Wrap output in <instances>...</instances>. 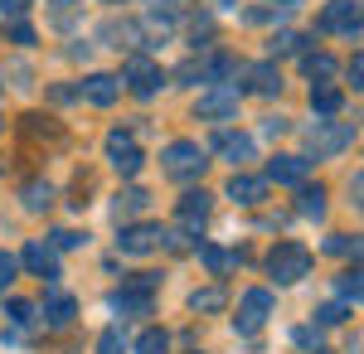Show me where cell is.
I'll return each instance as SVG.
<instances>
[{
	"mask_svg": "<svg viewBox=\"0 0 364 354\" xmlns=\"http://www.w3.org/2000/svg\"><path fill=\"white\" fill-rule=\"evenodd\" d=\"M267 277H272L277 286H291V281L311 277V252L301 243H277L267 252Z\"/></svg>",
	"mask_w": 364,
	"mask_h": 354,
	"instance_id": "cell-1",
	"label": "cell"
},
{
	"mask_svg": "<svg viewBox=\"0 0 364 354\" xmlns=\"http://www.w3.org/2000/svg\"><path fill=\"white\" fill-rule=\"evenodd\" d=\"M204 151H199L195 141H170L166 151H161V170H166L170 180H199L204 175Z\"/></svg>",
	"mask_w": 364,
	"mask_h": 354,
	"instance_id": "cell-2",
	"label": "cell"
},
{
	"mask_svg": "<svg viewBox=\"0 0 364 354\" xmlns=\"http://www.w3.org/2000/svg\"><path fill=\"white\" fill-rule=\"evenodd\" d=\"M316 25H321V34H355L364 25V5H355V0H331Z\"/></svg>",
	"mask_w": 364,
	"mask_h": 354,
	"instance_id": "cell-3",
	"label": "cell"
},
{
	"mask_svg": "<svg viewBox=\"0 0 364 354\" xmlns=\"http://www.w3.org/2000/svg\"><path fill=\"white\" fill-rule=\"evenodd\" d=\"M272 316V291H262V286H252V291H243V301H238V316H233V326L243 330V335H252V330H262V321Z\"/></svg>",
	"mask_w": 364,
	"mask_h": 354,
	"instance_id": "cell-4",
	"label": "cell"
},
{
	"mask_svg": "<svg viewBox=\"0 0 364 354\" xmlns=\"http://www.w3.org/2000/svg\"><path fill=\"white\" fill-rule=\"evenodd\" d=\"M161 238H166V228H161V223H127V228H122V238H117V247H122L127 257H146V252H156V247H161Z\"/></svg>",
	"mask_w": 364,
	"mask_h": 354,
	"instance_id": "cell-5",
	"label": "cell"
},
{
	"mask_svg": "<svg viewBox=\"0 0 364 354\" xmlns=\"http://www.w3.org/2000/svg\"><path fill=\"white\" fill-rule=\"evenodd\" d=\"M306 141H311L316 156H340V151L355 141V132H350L345 122H316V127L306 132Z\"/></svg>",
	"mask_w": 364,
	"mask_h": 354,
	"instance_id": "cell-6",
	"label": "cell"
},
{
	"mask_svg": "<svg viewBox=\"0 0 364 354\" xmlns=\"http://www.w3.org/2000/svg\"><path fill=\"white\" fill-rule=\"evenodd\" d=\"M107 161H112L117 175H136L141 165H146V156H141V146L127 136V132H112V136H107Z\"/></svg>",
	"mask_w": 364,
	"mask_h": 354,
	"instance_id": "cell-7",
	"label": "cell"
},
{
	"mask_svg": "<svg viewBox=\"0 0 364 354\" xmlns=\"http://www.w3.org/2000/svg\"><path fill=\"white\" fill-rule=\"evenodd\" d=\"M122 82H132V92H136V97H156V92H161V82H166V73H161L151 58H141V54H136L132 63H127Z\"/></svg>",
	"mask_w": 364,
	"mask_h": 354,
	"instance_id": "cell-8",
	"label": "cell"
},
{
	"mask_svg": "<svg viewBox=\"0 0 364 354\" xmlns=\"http://www.w3.org/2000/svg\"><path fill=\"white\" fill-rule=\"evenodd\" d=\"M238 112V87L233 82H219L214 92H204L195 102V117H204V122H219V117H233Z\"/></svg>",
	"mask_w": 364,
	"mask_h": 354,
	"instance_id": "cell-9",
	"label": "cell"
},
{
	"mask_svg": "<svg viewBox=\"0 0 364 354\" xmlns=\"http://www.w3.org/2000/svg\"><path fill=\"white\" fill-rule=\"evenodd\" d=\"M20 267H29L34 277H44V281H58V252L49 243H25L20 252Z\"/></svg>",
	"mask_w": 364,
	"mask_h": 354,
	"instance_id": "cell-10",
	"label": "cell"
},
{
	"mask_svg": "<svg viewBox=\"0 0 364 354\" xmlns=\"http://www.w3.org/2000/svg\"><path fill=\"white\" fill-rule=\"evenodd\" d=\"M112 311H122V316H151V286L127 281L122 291H112Z\"/></svg>",
	"mask_w": 364,
	"mask_h": 354,
	"instance_id": "cell-11",
	"label": "cell"
},
{
	"mask_svg": "<svg viewBox=\"0 0 364 354\" xmlns=\"http://www.w3.org/2000/svg\"><path fill=\"white\" fill-rule=\"evenodd\" d=\"M83 97L92 102V107H112L117 97H122V78H112V73H87Z\"/></svg>",
	"mask_w": 364,
	"mask_h": 354,
	"instance_id": "cell-12",
	"label": "cell"
},
{
	"mask_svg": "<svg viewBox=\"0 0 364 354\" xmlns=\"http://www.w3.org/2000/svg\"><path fill=\"white\" fill-rule=\"evenodd\" d=\"M243 87L248 92H257V97H277L282 92V73H277V63H252V68H243Z\"/></svg>",
	"mask_w": 364,
	"mask_h": 354,
	"instance_id": "cell-13",
	"label": "cell"
},
{
	"mask_svg": "<svg viewBox=\"0 0 364 354\" xmlns=\"http://www.w3.org/2000/svg\"><path fill=\"white\" fill-rule=\"evenodd\" d=\"M306 170H311L306 156H277V161L267 165V180H277V185H306Z\"/></svg>",
	"mask_w": 364,
	"mask_h": 354,
	"instance_id": "cell-14",
	"label": "cell"
},
{
	"mask_svg": "<svg viewBox=\"0 0 364 354\" xmlns=\"http://www.w3.org/2000/svg\"><path fill=\"white\" fill-rule=\"evenodd\" d=\"M73 316H78V301L68 296V291H54V296L44 301V326L49 330H68Z\"/></svg>",
	"mask_w": 364,
	"mask_h": 354,
	"instance_id": "cell-15",
	"label": "cell"
},
{
	"mask_svg": "<svg viewBox=\"0 0 364 354\" xmlns=\"http://www.w3.org/2000/svg\"><path fill=\"white\" fill-rule=\"evenodd\" d=\"M214 151L224 156V161H233V165H248L252 161V136H238V132H219V141H214Z\"/></svg>",
	"mask_w": 364,
	"mask_h": 354,
	"instance_id": "cell-16",
	"label": "cell"
},
{
	"mask_svg": "<svg viewBox=\"0 0 364 354\" xmlns=\"http://www.w3.org/2000/svg\"><path fill=\"white\" fill-rule=\"evenodd\" d=\"M175 214H180V223H185V228H204V218H209V194H204V190H190L185 199H180V209H175Z\"/></svg>",
	"mask_w": 364,
	"mask_h": 354,
	"instance_id": "cell-17",
	"label": "cell"
},
{
	"mask_svg": "<svg viewBox=\"0 0 364 354\" xmlns=\"http://www.w3.org/2000/svg\"><path fill=\"white\" fill-rule=\"evenodd\" d=\"M228 199H238V204H262V199H267V180L233 175V180H228Z\"/></svg>",
	"mask_w": 364,
	"mask_h": 354,
	"instance_id": "cell-18",
	"label": "cell"
},
{
	"mask_svg": "<svg viewBox=\"0 0 364 354\" xmlns=\"http://www.w3.org/2000/svg\"><path fill=\"white\" fill-rule=\"evenodd\" d=\"M199 262L209 267L214 277H224L238 267V252H228V247H214V243H199Z\"/></svg>",
	"mask_w": 364,
	"mask_h": 354,
	"instance_id": "cell-19",
	"label": "cell"
},
{
	"mask_svg": "<svg viewBox=\"0 0 364 354\" xmlns=\"http://www.w3.org/2000/svg\"><path fill=\"white\" fill-rule=\"evenodd\" d=\"M326 252L331 257H355V262H364V238L360 233H331L326 238Z\"/></svg>",
	"mask_w": 364,
	"mask_h": 354,
	"instance_id": "cell-20",
	"label": "cell"
},
{
	"mask_svg": "<svg viewBox=\"0 0 364 354\" xmlns=\"http://www.w3.org/2000/svg\"><path fill=\"white\" fill-rule=\"evenodd\" d=\"M340 102H345V97H340V87H331V82H316V87H311V112H321V117H336Z\"/></svg>",
	"mask_w": 364,
	"mask_h": 354,
	"instance_id": "cell-21",
	"label": "cell"
},
{
	"mask_svg": "<svg viewBox=\"0 0 364 354\" xmlns=\"http://www.w3.org/2000/svg\"><path fill=\"white\" fill-rule=\"evenodd\" d=\"M296 214L301 218H321L326 214V190H321V185H301V194H296Z\"/></svg>",
	"mask_w": 364,
	"mask_h": 354,
	"instance_id": "cell-22",
	"label": "cell"
},
{
	"mask_svg": "<svg viewBox=\"0 0 364 354\" xmlns=\"http://www.w3.org/2000/svg\"><path fill=\"white\" fill-rule=\"evenodd\" d=\"M146 204H151V194L141 190V185H132V190L117 194V218H122V214H127V218H132V214H146Z\"/></svg>",
	"mask_w": 364,
	"mask_h": 354,
	"instance_id": "cell-23",
	"label": "cell"
},
{
	"mask_svg": "<svg viewBox=\"0 0 364 354\" xmlns=\"http://www.w3.org/2000/svg\"><path fill=\"white\" fill-rule=\"evenodd\" d=\"M306 73H311L316 82H331V78L340 73V63H336L331 54H306Z\"/></svg>",
	"mask_w": 364,
	"mask_h": 354,
	"instance_id": "cell-24",
	"label": "cell"
},
{
	"mask_svg": "<svg viewBox=\"0 0 364 354\" xmlns=\"http://www.w3.org/2000/svg\"><path fill=\"white\" fill-rule=\"evenodd\" d=\"M190 306H195V311H224V306H228V291H224V286H204V291H195V296H190Z\"/></svg>",
	"mask_w": 364,
	"mask_h": 354,
	"instance_id": "cell-25",
	"label": "cell"
},
{
	"mask_svg": "<svg viewBox=\"0 0 364 354\" xmlns=\"http://www.w3.org/2000/svg\"><path fill=\"white\" fill-rule=\"evenodd\" d=\"M54 204V190L49 185H25V209L29 214H39V209H49Z\"/></svg>",
	"mask_w": 364,
	"mask_h": 354,
	"instance_id": "cell-26",
	"label": "cell"
},
{
	"mask_svg": "<svg viewBox=\"0 0 364 354\" xmlns=\"http://www.w3.org/2000/svg\"><path fill=\"white\" fill-rule=\"evenodd\" d=\"M136 354H170V340H166V330H146L136 340Z\"/></svg>",
	"mask_w": 364,
	"mask_h": 354,
	"instance_id": "cell-27",
	"label": "cell"
},
{
	"mask_svg": "<svg viewBox=\"0 0 364 354\" xmlns=\"http://www.w3.org/2000/svg\"><path fill=\"white\" fill-rule=\"evenodd\" d=\"M87 238L83 233H73V228H54V233H49V247H54V252H73V247H83Z\"/></svg>",
	"mask_w": 364,
	"mask_h": 354,
	"instance_id": "cell-28",
	"label": "cell"
},
{
	"mask_svg": "<svg viewBox=\"0 0 364 354\" xmlns=\"http://www.w3.org/2000/svg\"><path fill=\"white\" fill-rule=\"evenodd\" d=\"M340 291L350 301H364V267H350V272L340 277Z\"/></svg>",
	"mask_w": 364,
	"mask_h": 354,
	"instance_id": "cell-29",
	"label": "cell"
},
{
	"mask_svg": "<svg viewBox=\"0 0 364 354\" xmlns=\"http://www.w3.org/2000/svg\"><path fill=\"white\" fill-rule=\"evenodd\" d=\"M122 350H127V340H122L117 326H107L102 335H97V354H122Z\"/></svg>",
	"mask_w": 364,
	"mask_h": 354,
	"instance_id": "cell-30",
	"label": "cell"
},
{
	"mask_svg": "<svg viewBox=\"0 0 364 354\" xmlns=\"http://www.w3.org/2000/svg\"><path fill=\"white\" fill-rule=\"evenodd\" d=\"M15 272H20V257H10V252H0V296H5V286L15 281Z\"/></svg>",
	"mask_w": 364,
	"mask_h": 354,
	"instance_id": "cell-31",
	"label": "cell"
},
{
	"mask_svg": "<svg viewBox=\"0 0 364 354\" xmlns=\"http://www.w3.org/2000/svg\"><path fill=\"white\" fill-rule=\"evenodd\" d=\"M301 44H306V39H301V34H291V29H287V34H277V39H272V54H296V49H301Z\"/></svg>",
	"mask_w": 364,
	"mask_h": 354,
	"instance_id": "cell-32",
	"label": "cell"
},
{
	"mask_svg": "<svg viewBox=\"0 0 364 354\" xmlns=\"http://www.w3.org/2000/svg\"><path fill=\"white\" fill-rule=\"evenodd\" d=\"M316 321H321V326H340V321H345V306H340V301L321 306V311H316Z\"/></svg>",
	"mask_w": 364,
	"mask_h": 354,
	"instance_id": "cell-33",
	"label": "cell"
},
{
	"mask_svg": "<svg viewBox=\"0 0 364 354\" xmlns=\"http://www.w3.org/2000/svg\"><path fill=\"white\" fill-rule=\"evenodd\" d=\"M10 321H15V326H29V321H34V306H29V301H10Z\"/></svg>",
	"mask_w": 364,
	"mask_h": 354,
	"instance_id": "cell-34",
	"label": "cell"
},
{
	"mask_svg": "<svg viewBox=\"0 0 364 354\" xmlns=\"http://www.w3.org/2000/svg\"><path fill=\"white\" fill-rule=\"evenodd\" d=\"M29 5H34V0H0V15H5V20H20Z\"/></svg>",
	"mask_w": 364,
	"mask_h": 354,
	"instance_id": "cell-35",
	"label": "cell"
},
{
	"mask_svg": "<svg viewBox=\"0 0 364 354\" xmlns=\"http://www.w3.org/2000/svg\"><path fill=\"white\" fill-rule=\"evenodd\" d=\"M345 73H350V82H355V87L364 92V54H355V58H350V63H345Z\"/></svg>",
	"mask_w": 364,
	"mask_h": 354,
	"instance_id": "cell-36",
	"label": "cell"
},
{
	"mask_svg": "<svg viewBox=\"0 0 364 354\" xmlns=\"http://www.w3.org/2000/svg\"><path fill=\"white\" fill-rule=\"evenodd\" d=\"M10 39H15V44H34V29L29 25H10Z\"/></svg>",
	"mask_w": 364,
	"mask_h": 354,
	"instance_id": "cell-37",
	"label": "cell"
},
{
	"mask_svg": "<svg viewBox=\"0 0 364 354\" xmlns=\"http://www.w3.org/2000/svg\"><path fill=\"white\" fill-rule=\"evenodd\" d=\"M350 194L360 199V209H364V175H355V180H350Z\"/></svg>",
	"mask_w": 364,
	"mask_h": 354,
	"instance_id": "cell-38",
	"label": "cell"
},
{
	"mask_svg": "<svg viewBox=\"0 0 364 354\" xmlns=\"http://www.w3.org/2000/svg\"><path fill=\"white\" fill-rule=\"evenodd\" d=\"M73 5H78V0H54V15H58V20H68V10H73Z\"/></svg>",
	"mask_w": 364,
	"mask_h": 354,
	"instance_id": "cell-39",
	"label": "cell"
},
{
	"mask_svg": "<svg viewBox=\"0 0 364 354\" xmlns=\"http://www.w3.org/2000/svg\"><path fill=\"white\" fill-rule=\"evenodd\" d=\"M287 5H296V0H282V10H287Z\"/></svg>",
	"mask_w": 364,
	"mask_h": 354,
	"instance_id": "cell-40",
	"label": "cell"
},
{
	"mask_svg": "<svg viewBox=\"0 0 364 354\" xmlns=\"http://www.w3.org/2000/svg\"><path fill=\"white\" fill-rule=\"evenodd\" d=\"M112 5H122V0H112Z\"/></svg>",
	"mask_w": 364,
	"mask_h": 354,
	"instance_id": "cell-41",
	"label": "cell"
},
{
	"mask_svg": "<svg viewBox=\"0 0 364 354\" xmlns=\"http://www.w3.org/2000/svg\"><path fill=\"white\" fill-rule=\"evenodd\" d=\"M224 5H233V0H224Z\"/></svg>",
	"mask_w": 364,
	"mask_h": 354,
	"instance_id": "cell-42",
	"label": "cell"
}]
</instances>
